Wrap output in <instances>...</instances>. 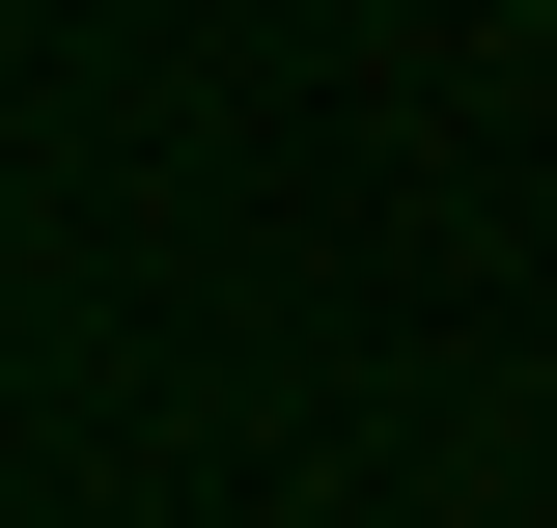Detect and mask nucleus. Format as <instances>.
I'll return each instance as SVG.
<instances>
[{
    "label": "nucleus",
    "mask_w": 557,
    "mask_h": 528,
    "mask_svg": "<svg viewBox=\"0 0 557 528\" xmlns=\"http://www.w3.org/2000/svg\"><path fill=\"white\" fill-rule=\"evenodd\" d=\"M530 28H557V0H530Z\"/></svg>",
    "instance_id": "1"
}]
</instances>
